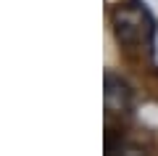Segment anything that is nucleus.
<instances>
[{"label": "nucleus", "mask_w": 158, "mask_h": 156, "mask_svg": "<svg viewBox=\"0 0 158 156\" xmlns=\"http://www.w3.org/2000/svg\"><path fill=\"white\" fill-rule=\"evenodd\" d=\"M106 109L111 114H127L132 109V90L116 74H106Z\"/></svg>", "instance_id": "2"}, {"label": "nucleus", "mask_w": 158, "mask_h": 156, "mask_svg": "<svg viewBox=\"0 0 158 156\" xmlns=\"http://www.w3.org/2000/svg\"><path fill=\"white\" fill-rule=\"evenodd\" d=\"M113 24V37L118 45L124 48H148L153 53L156 45V19L148 11V6L142 0H127L121 6H116V11L111 13Z\"/></svg>", "instance_id": "1"}]
</instances>
